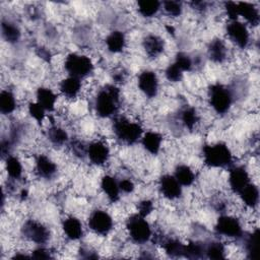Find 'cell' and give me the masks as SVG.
I'll return each instance as SVG.
<instances>
[{"mask_svg":"<svg viewBox=\"0 0 260 260\" xmlns=\"http://www.w3.org/2000/svg\"><path fill=\"white\" fill-rule=\"evenodd\" d=\"M121 90L116 84L102 86L93 100V109L98 117L106 119L116 117L121 107Z\"/></svg>","mask_w":260,"mask_h":260,"instance_id":"1","label":"cell"},{"mask_svg":"<svg viewBox=\"0 0 260 260\" xmlns=\"http://www.w3.org/2000/svg\"><path fill=\"white\" fill-rule=\"evenodd\" d=\"M203 162L212 169H224L233 166V153L224 142L205 144L202 147Z\"/></svg>","mask_w":260,"mask_h":260,"instance_id":"2","label":"cell"},{"mask_svg":"<svg viewBox=\"0 0 260 260\" xmlns=\"http://www.w3.org/2000/svg\"><path fill=\"white\" fill-rule=\"evenodd\" d=\"M115 137L123 144L133 145L140 141L143 132L142 126L124 116H116L113 122Z\"/></svg>","mask_w":260,"mask_h":260,"instance_id":"3","label":"cell"},{"mask_svg":"<svg viewBox=\"0 0 260 260\" xmlns=\"http://www.w3.org/2000/svg\"><path fill=\"white\" fill-rule=\"evenodd\" d=\"M208 104L211 109L218 115L226 114L232 108L235 100L233 90L224 84H211L207 92Z\"/></svg>","mask_w":260,"mask_h":260,"instance_id":"4","label":"cell"},{"mask_svg":"<svg viewBox=\"0 0 260 260\" xmlns=\"http://www.w3.org/2000/svg\"><path fill=\"white\" fill-rule=\"evenodd\" d=\"M125 226L130 240L137 245L146 244L152 237L150 223L138 213L131 214L126 219Z\"/></svg>","mask_w":260,"mask_h":260,"instance_id":"5","label":"cell"},{"mask_svg":"<svg viewBox=\"0 0 260 260\" xmlns=\"http://www.w3.org/2000/svg\"><path fill=\"white\" fill-rule=\"evenodd\" d=\"M64 69L68 76H73L79 79L88 77L94 69L91 59L83 54L70 53L65 57Z\"/></svg>","mask_w":260,"mask_h":260,"instance_id":"6","label":"cell"},{"mask_svg":"<svg viewBox=\"0 0 260 260\" xmlns=\"http://www.w3.org/2000/svg\"><path fill=\"white\" fill-rule=\"evenodd\" d=\"M214 233L218 236L230 239H242L244 236L243 225L236 216L230 214H221L214 224Z\"/></svg>","mask_w":260,"mask_h":260,"instance_id":"7","label":"cell"},{"mask_svg":"<svg viewBox=\"0 0 260 260\" xmlns=\"http://www.w3.org/2000/svg\"><path fill=\"white\" fill-rule=\"evenodd\" d=\"M21 235L27 241L38 246L46 245L51 238L49 228L36 219H27L24 221L21 226Z\"/></svg>","mask_w":260,"mask_h":260,"instance_id":"8","label":"cell"},{"mask_svg":"<svg viewBox=\"0 0 260 260\" xmlns=\"http://www.w3.org/2000/svg\"><path fill=\"white\" fill-rule=\"evenodd\" d=\"M87 224L94 234L107 236L114 228V219L108 211L98 208L90 212L87 219Z\"/></svg>","mask_w":260,"mask_h":260,"instance_id":"9","label":"cell"},{"mask_svg":"<svg viewBox=\"0 0 260 260\" xmlns=\"http://www.w3.org/2000/svg\"><path fill=\"white\" fill-rule=\"evenodd\" d=\"M228 38L240 49H246L251 41L248 25L240 20L230 21L225 26Z\"/></svg>","mask_w":260,"mask_h":260,"instance_id":"10","label":"cell"},{"mask_svg":"<svg viewBox=\"0 0 260 260\" xmlns=\"http://www.w3.org/2000/svg\"><path fill=\"white\" fill-rule=\"evenodd\" d=\"M110 147L103 140H93L86 145V156L94 166L101 167L106 165L110 159Z\"/></svg>","mask_w":260,"mask_h":260,"instance_id":"11","label":"cell"},{"mask_svg":"<svg viewBox=\"0 0 260 260\" xmlns=\"http://www.w3.org/2000/svg\"><path fill=\"white\" fill-rule=\"evenodd\" d=\"M138 89L148 99H154L159 89L157 74L152 70H143L137 77Z\"/></svg>","mask_w":260,"mask_h":260,"instance_id":"12","label":"cell"},{"mask_svg":"<svg viewBox=\"0 0 260 260\" xmlns=\"http://www.w3.org/2000/svg\"><path fill=\"white\" fill-rule=\"evenodd\" d=\"M158 190L162 197L168 200H177L183 194V187L174 175L165 174L158 180Z\"/></svg>","mask_w":260,"mask_h":260,"instance_id":"13","label":"cell"},{"mask_svg":"<svg viewBox=\"0 0 260 260\" xmlns=\"http://www.w3.org/2000/svg\"><path fill=\"white\" fill-rule=\"evenodd\" d=\"M228 181L231 190L235 194H239L249 183H251V177L243 166H231Z\"/></svg>","mask_w":260,"mask_h":260,"instance_id":"14","label":"cell"},{"mask_svg":"<svg viewBox=\"0 0 260 260\" xmlns=\"http://www.w3.org/2000/svg\"><path fill=\"white\" fill-rule=\"evenodd\" d=\"M58 167L54 160H52L46 154H39L35 160V172L38 177L49 180L56 176Z\"/></svg>","mask_w":260,"mask_h":260,"instance_id":"15","label":"cell"},{"mask_svg":"<svg viewBox=\"0 0 260 260\" xmlns=\"http://www.w3.org/2000/svg\"><path fill=\"white\" fill-rule=\"evenodd\" d=\"M61 226L63 234L70 241H78L83 237V225L76 216L69 215L65 217Z\"/></svg>","mask_w":260,"mask_h":260,"instance_id":"16","label":"cell"},{"mask_svg":"<svg viewBox=\"0 0 260 260\" xmlns=\"http://www.w3.org/2000/svg\"><path fill=\"white\" fill-rule=\"evenodd\" d=\"M207 56L213 63H223L228 58V47L224 41L219 38L212 39L207 46Z\"/></svg>","mask_w":260,"mask_h":260,"instance_id":"17","label":"cell"},{"mask_svg":"<svg viewBox=\"0 0 260 260\" xmlns=\"http://www.w3.org/2000/svg\"><path fill=\"white\" fill-rule=\"evenodd\" d=\"M142 47L148 57L156 58L165 51L166 44L164 39L154 34L146 35L142 41Z\"/></svg>","mask_w":260,"mask_h":260,"instance_id":"18","label":"cell"},{"mask_svg":"<svg viewBox=\"0 0 260 260\" xmlns=\"http://www.w3.org/2000/svg\"><path fill=\"white\" fill-rule=\"evenodd\" d=\"M81 79L73 76H67L66 78H63L59 83L60 93L68 100L76 99L81 91Z\"/></svg>","mask_w":260,"mask_h":260,"instance_id":"19","label":"cell"},{"mask_svg":"<svg viewBox=\"0 0 260 260\" xmlns=\"http://www.w3.org/2000/svg\"><path fill=\"white\" fill-rule=\"evenodd\" d=\"M140 143L146 152L156 155L159 153L161 148L162 136L156 131H146L142 134Z\"/></svg>","mask_w":260,"mask_h":260,"instance_id":"20","label":"cell"},{"mask_svg":"<svg viewBox=\"0 0 260 260\" xmlns=\"http://www.w3.org/2000/svg\"><path fill=\"white\" fill-rule=\"evenodd\" d=\"M101 189L110 202L116 203L119 201L121 191L119 188V180H117L115 177L105 175L101 180Z\"/></svg>","mask_w":260,"mask_h":260,"instance_id":"21","label":"cell"},{"mask_svg":"<svg viewBox=\"0 0 260 260\" xmlns=\"http://www.w3.org/2000/svg\"><path fill=\"white\" fill-rule=\"evenodd\" d=\"M36 102L39 103L47 112H53L56 108L57 94L47 86H40L36 90Z\"/></svg>","mask_w":260,"mask_h":260,"instance_id":"22","label":"cell"},{"mask_svg":"<svg viewBox=\"0 0 260 260\" xmlns=\"http://www.w3.org/2000/svg\"><path fill=\"white\" fill-rule=\"evenodd\" d=\"M126 43H127V40H126L125 34L118 29L111 31L107 36L105 41L107 50L113 54H119L123 52V50L126 47Z\"/></svg>","mask_w":260,"mask_h":260,"instance_id":"23","label":"cell"},{"mask_svg":"<svg viewBox=\"0 0 260 260\" xmlns=\"http://www.w3.org/2000/svg\"><path fill=\"white\" fill-rule=\"evenodd\" d=\"M238 3V13L239 16L243 17L246 22L252 26H257L260 20V14L258 8L248 2H237Z\"/></svg>","mask_w":260,"mask_h":260,"instance_id":"24","label":"cell"},{"mask_svg":"<svg viewBox=\"0 0 260 260\" xmlns=\"http://www.w3.org/2000/svg\"><path fill=\"white\" fill-rule=\"evenodd\" d=\"M240 199L248 208H255L259 203V189L253 182L249 183L239 194Z\"/></svg>","mask_w":260,"mask_h":260,"instance_id":"25","label":"cell"},{"mask_svg":"<svg viewBox=\"0 0 260 260\" xmlns=\"http://www.w3.org/2000/svg\"><path fill=\"white\" fill-rule=\"evenodd\" d=\"M173 175L182 187L192 186L195 182V179H196L194 171L191 169L190 166L185 165V164L178 165L175 168V171H174Z\"/></svg>","mask_w":260,"mask_h":260,"instance_id":"26","label":"cell"},{"mask_svg":"<svg viewBox=\"0 0 260 260\" xmlns=\"http://www.w3.org/2000/svg\"><path fill=\"white\" fill-rule=\"evenodd\" d=\"M1 35L7 43L17 44L21 38V30L16 23L3 19L1 22Z\"/></svg>","mask_w":260,"mask_h":260,"instance_id":"27","label":"cell"},{"mask_svg":"<svg viewBox=\"0 0 260 260\" xmlns=\"http://www.w3.org/2000/svg\"><path fill=\"white\" fill-rule=\"evenodd\" d=\"M179 119H180L182 125L190 131L193 130L200 122V116H199L197 110L190 106L185 107L180 111Z\"/></svg>","mask_w":260,"mask_h":260,"instance_id":"28","label":"cell"},{"mask_svg":"<svg viewBox=\"0 0 260 260\" xmlns=\"http://www.w3.org/2000/svg\"><path fill=\"white\" fill-rule=\"evenodd\" d=\"M49 141L55 146H63L69 142L68 132L61 126L53 124L47 131Z\"/></svg>","mask_w":260,"mask_h":260,"instance_id":"29","label":"cell"},{"mask_svg":"<svg viewBox=\"0 0 260 260\" xmlns=\"http://www.w3.org/2000/svg\"><path fill=\"white\" fill-rule=\"evenodd\" d=\"M5 160V170L7 176L11 180H20L23 174V166L20 159L12 154H9L4 158Z\"/></svg>","mask_w":260,"mask_h":260,"instance_id":"30","label":"cell"},{"mask_svg":"<svg viewBox=\"0 0 260 260\" xmlns=\"http://www.w3.org/2000/svg\"><path fill=\"white\" fill-rule=\"evenodd\" d=\"M244 239V248L249 259H256L258 255L259 246V230L255 229L252 233L242 237Z\"/></svg>","mask_w":260,"mask_h":260,"instance_id":"31","label":"cell"},{"mask_svg":"<svg viewBox=\"0 0 260 260\" xmlns=\"http://www.w3.org/2000/svg\"><path fill=\"white\" fill-rule=\"evenodd\" d=\"M159 242L167 255L171 257H183L184 244L179 239L169 237L161 239Z\"/></svg>","mask_w":260,"mask_h":260,"instance_id":"32","label":"cell"},{"mask_svg":"<svg viewBox=\"0 0 260 260\" xmlns=\"http://www.w3.org/2000/svg\"><path fill=\"white\" fill-rule=\"evenodd\" d=\"M160 8L161 2L157 0H140L137 2L138 13L145 18H151L155 16Z\"/></svg>","mask_w":260,"mask_h":260,"instance_id":"33","label":"cell"},{"mask_svg":"<svg viewBox=\"0 0 260 260\" xmlns=\"http://www.w3.org/2000/svg\"><path fill=\"white\" fill-rule=\"evenodd\" d=\"M17 103L14 93L9 89H3L0 92V112L3 115H10L16 109Z\"/></svg>","mask_w":260,"mask_h":260,"instance_id":"34","label":"cell"},{"mask_svg":"<svg viewBox=\"0 0 260 260\" xmlns=\"http://www.w3.org/2000/svg\"><path fill=\"white\" fill-rule=\"evenodd\" d=\"M225 255V246L219 241H211L204 245V256L209 259H223Z\"/></svg>","mask_w":260,"mask_h":260,"instance_id":"35","label":"cell"},{"mask_svg":"<svg viewBox=\"0 0 260 260\" xmlns=\"http://www.w3.org/2000/svg\"><path fill=\"white\" fill-rule=\"evenodd\" d=\"M202 256H204V245L194 241H191L188 244H184L183 257L189 259H196L201 258Z\"/></svg>","mask_w":260,"mask_h":260,"instance_id":"36","label":"cell"},{"mask_svg":"<svg viewBox=\"0 0 260 260\" xmlns=\"http://www.w3.org/2000/svg\"><path fill=\"white\" fill-rule=\"evenodd\" d=\"M174 63L183 71V72H190L193 70L195 63L194 60L185 52H179L175 56Z\"/></svg>","mask_w":260,"mask_h":260,"instance_id":"37","label":"cell"},{"mask_svg":"<svg viewBox=\"0 0 260 260\" xmlns=\"http://www.w3.org/2000/svg\"><path fill=\"white\" fill-rule=\"evenodd\" d=\"M164 11L171 17H179L183 12V4L181 1L167 0L161 2Z\"/></svg>","mask_w":260,"mask_h":260,"instance_id":"38","label":"cell"},{"mask_svg":"<svg viewBox=\"0 0 260 260\" xmlns=\"http://www.w3.org/2000/svg\"><path fill=\"white\" fill-rule=\"evenodd\" d=\"M27 112L29 114V116L38 123V124H42L43 121L45 120L46 117V113L47 111L36 101L35 102H30L27 105Z\"/></svg>","mask_w":260,"mask_h":260,"instance_id":"39","label":"cell"},{"mask_svg":"<svg viewBox=\"0 0 260 260\" xmlns=\"http://www.w3.org/2000/svg\"><path fill=\"white\" fill-rule=\"evenodd\" d=\"M165 76L170 82H180L183 79L184 72L174 63L172 62L165 69Z\"/></svg>","mask_w":260,"mask_h":260,"instance_id":"40","label":"cell"},{"mask_svg":"<svg viewBox=\"0 0 260 260\" xmlns=\"http://www.w3.org/2000/svg\"><path fill=\"white\" fill-rule=\"evenodd\" d=\"M154 209V204L150 199H142L137 203V213L147 217Z\"/></svg>","mask_w":260,"mask_h":260,"instance_id":"41","label":"cell"},{"mask_svg":"<svg viewBox=\"0 0 260 260\" xmlns=\"http://www.w3.org/2000/svg\"><path fill=\"white\" fill-rule=\"evenodd\" d=\"M223 5H224L225 14H226L228 18L230 19V21L238 20V17H239L238 3L237 2H233V1H228V2H224Z\"/></svg>","mask_w":260,"mask_h":260,"instance_id":"42","label":"cell"},{"mask_svg":"<svg viewBox=\"0 0 260 260\" xmlns=\"http://www.w3.org/2000/svg\"><path fill=\"white\" fill-rule=\"evenodd\" d=\"M30 256H31V258H35V259H49V258H53L51 250L46 248L45 245H40L39 247L34 249L31 251V253H30Z\"/></svg>","mask_w":260,"mask_h":260,"instance_id":"43","label":"cell"},{"mask_svg":"<svg viewBox=\"0 0 260 260\" xmlns=\"http://www.w3.org/2000/svg\"><path fill=\"white\" fill-rule=\"evenodd\" d=\"M70 148H71L72 152L74 153V155H76L78 157L86 156V145L83 144V142L78 141V140L71 141Z\"/></svg>","mask_w":260,"mask_h":260,"instance_id":"44","label":"cell"},{"mask_svg":"<svg viewBox=\"0 0 260 260\" xmlns=\"http://www.w3.org/2000/svg\"><path fill=\"white\" fill-rule=\"evenodd\" d=\"M119 188L121 193L131 194L135 189V185L130 179H121L119 180Z\"/></svg>","mask_w":260,"mask_h":260,"instance_id":"45","label":"cell"},{"mask_svg":"<svg viewBox=\"0 0 260 260\" xmlns=\"http://www.w3.org/2000/svg\"><path fill=\"white\" fill-rule=\"evenodd\" d=\"M11 149V141L10 140H2L0 144V152L3 158L8 156L10 154Z\"/></svg>","mask_w":260,"mask_h":260,"instance_id":"46","label":"cell"},{"mask_svg":"<svg viewBox=\"0 0 260 260\" xmlns=\"http://www.w3.org/2000/svg\"><path fill=\"white\" fill-rule=\"evenodd\" d=\"M192 5V7L196 10H205L207 7V2L205 1H193L190 3Z\"/></svg>","mask_w":260,"mask_h":260,"instance_id":"47","label":"cell"}]
</instances>
